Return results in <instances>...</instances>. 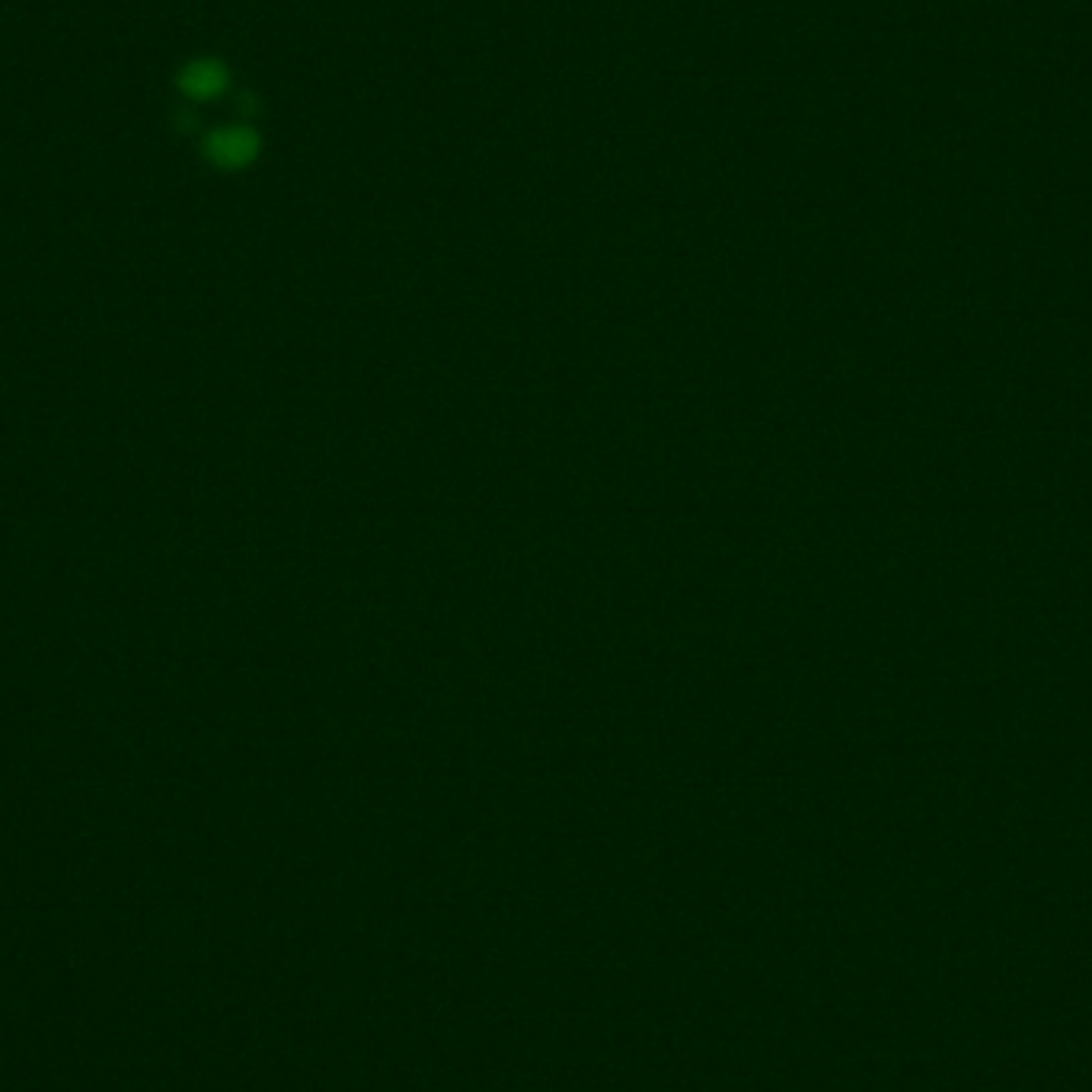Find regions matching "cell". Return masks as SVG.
I'll return each mask as SVG.
<instances>
[{
	"label": "cell",
	"instance_id": "2",
	"mask_svg": "<svg viewBox=\"0 0 1092 1092\" xmlns=\"http://www.w3.org/2000/svg\"><path fill=\"white\" fill-rule=\"evenodd\" d=\"M183 90L189 97H199V100H208V97H218L228 84V74L218 61H195L183 71Z\"/></svg>",
	"mask_w": 1092,
	"mask_h": 1092
},
{
	"label": "cell",
	"instance_id": "1",
	"mask_svg": "<svg viewBox=\"0 0 1092 1092\" xmlns=\"http://www.w3.org/2000/svg\"><path fill=\"white\" fill-rule=\"evenodd\" d=\"M256 147H259V141H256V134L249 128H221L208 141V157L218 166L237 170V166H246L256 157Z\"/></svg>",
	"mask_w": 1092,
	"mask_h": 1092
}]
</instances>
